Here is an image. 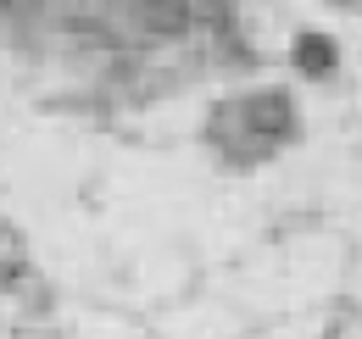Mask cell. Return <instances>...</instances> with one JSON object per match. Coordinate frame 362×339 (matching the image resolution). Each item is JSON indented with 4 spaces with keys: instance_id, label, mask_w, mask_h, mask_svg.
<instances>
[{
    "instance_id": "1",
    "label": "cell",
    "mask_w": 362,
    "mask_h": 339,
    "mask_svg": "<svg viewBox=\"0 0 362 339\" xmlns=\"http://www.w3.org/2000/svg\"><path fill=\"white\" fill-rule=\"evenodd\" d=\"M290 123H296V117H290V100H284V95H251V100H245V128H257V139H284V133H290Z\"/></svg>"
},
{
    "instance_id": "2",
    "label": "cell",
    "mask_w": 362,
    "mask_h": 339,
    "mask_svg": "<svg viewBox=\"0 0 362 339\" xmlns=\"http://www.w3.org/2000/svg\"><path fill=\"white\" fill-rule=\"evenodd\" d=\"M334 56L340 50H334V40H323V34H301L296 40V61H301L307 78H329L334 73Z\"/></svg>"
}]
</instances>
